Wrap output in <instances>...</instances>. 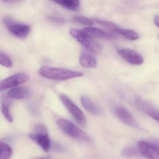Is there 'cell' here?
<instances>
[{
  "label": "cell",
  "mask_w": 159,
  "mask_h": 159,
  "mask_svg": "<svg viewBox=\"0 0 159 159\" xmlns=\"http://www.w3.org/2000/svg\"><path fill=\"white\" fill-rule=\"evenodd\" d=\"M39 74L45 78L56 80H68L84 75L80 72L48 66H42L39 70Z\"/></svg>",
  "instance_id": "cell-1"
},
{
  "label": "cell",
  "mask_w": 159,
  "mask_h": 159,
  "mask_svg": "<svg viewBox=\"0 0 159 159\" xmlns=\"http://www.w3.org/2000/svg\"><path fill=\"white\" fill-rule=\"evenodd\" d=\"M71 35L77 40L86 49L94 53H100L102 50V45L93 37L82 31V30L71 29L70 31Z\"/></svg>",
  "instance_id": "cell-2"
},
{
  "label": "cell",
  "mask_w": 159,
  "mask_h": 159,
  "mask_svg": "<svg viewBox=\"0 0 159 159\" xmlns=\"http://www.w3.org/2000/svg\"><path fill=\"white\" fill-rule=\"evenodd\" d=\"M57 124L62 131L68 136L80 142H90V138L87 133L69 120L59 119L57 121Z\"/></svg>",
  "instance_id": "cell-3"
},
{
  "label": "cell",
  "mask_w": 159,
  "mask_h": 159,
  "mask_svg": "<svg viewBox=\"0 0 159 159\" xmlns=\"http://www.w3.org/2000/svg\"><path fill=\"white\" fill-rule=\"evenodd\" d=\"M3 22L10 33L20 39H24L27 38L31 30L30 25L18 22L10 17H5L3 18Z\"/></svg>",
  "instance_id": "cell-4"
},
{
  "label": "cell",
  "mask_w": 159,
  "mask_h": 159,
  "mask_svg": "<svg viewBox=\"0 0 159 159\" xmlns=\"http://www.w3.org/2000/svg\"><path fill=\"white\" fill-rule=\"evenodd\" d=\"M60 99L77 123L82 127L85 126L86 118L85 115L79 107L69 97L64 94L61 95Z\"/></svg>",
  "instance_id": "cell-5"
},
{
  "label": "cell",
  "mask_w": 159,
  "mask_h": 159,
  "mask_svg": "<svg viewBox=\"0 0 159 159\" xmlns=\"http://www.w3.org/2000/svg\"><path fill=\"white\" fill-rule=\"evenodd\" d=\"M29 80V76L26 74H16L0 81V92L21 85Z\"/></svg>",
  "instance_id": "cell-6"
},
{
  "label": "cell",
  "mask_w": 159,
  "mask_h": 159,
  "mask_svg": "<svg viewBox=\"0 0 159 159\" xmlns=\"http://www.w3.org/2000/svg\"><path fill=\"white\" fill-rule=\"evenodd\" d=\"M138 149L141 155L147 159H159V147L158 146L146 141L138 143Z\"/></svg>",
  "instance_id": "cell-7"
},
{
  "label": "cell",
  "mask_w": 159,
  "mask_h": 159,
  "mask_svg": "<svg viewBox=\"0 0 159 159\" xmlns=\"http://www.w3.org/2000/svg\"><path fill=\"white\" fill-rule=\"evenodd\" d=\"M114 113L120 120L124 124L133 128H138V124L132 114L127 108L123 107H116Z\"/></svg>",
  "instance_id": "cell-8"
},
{
  "label": "cell",
  "mask_w": 159,
  "mask_h": 159,
  "mask_svg": "<svg viewBox=\"0 0 159 159\" xmlns=\"http://www.w3.org/2000/svg\"><path fill=\"white\" fill-rule=\"evenodd\" d=\"M118 53L122 59L130 64L139 65L143 63V57L135 50L129 48H120L118 49Z\"/></svg>",
  "instance_id": "cell-9"
},
{
  "label": "cell",
  "mask_w": 159,
  "mask_h": 159,
  "mask_svg": "<svg viewBox=\"0 0 159 159\" xmlns=\"http://www.w3.org/2000/svg\"><path fill=\"white\" fill-rule=\"evenodd\" d=\"M29 137L39 145L45 152H48L51 148V143L48 133H33L29 134Z\"/></svg>",
  "instance_id": "cell-10"
},
{
  "label": "cell",
  "mask_w": 159,
  "mask_h": 159,
  "mask_svg": "<svg viewBox=\"0 0 159 159\" xmlns=\"http://www.w3.org/2000/svg\"><path fill=\"white\" fill-rule=\"evenodd\" d=\"M137 106L147 115L159 123V110L151 105L141 99L136 101Z\"/></svg>",
  "instance_id": "cell-11"
},
{
  "label": "cell",
  "mask_w": 159,
  "mask_h": 159,
  "mask_svg": "<svg viewBox=\"0 0 159 159\" xmlns=\"http://www.w3.org/2000/svg\"><path fill=\"white\" fill-rule=\"evenodd\" d=\"M30 90L27 87L16 86L8 91L7 96L11 99L22 100L27 98L30 95Z\"/></svg>",
  "instance_id": "cell-12"
},
{
  "label": "cell",
  "mask_w": 159,
  "mask_h": 159,
  "mask_svg": "<svg viewBox=\"0 0 159 159\" xmlns=\"http://www.w3.org/2000/svg\"><path fill=\"white\" fill-rule=\"evenodd\" d=\"M80 100L83 107L89 113L95 116H99L101 114V109L89 97L82 95L80 96Z\"/></svg>",
  "instance_id": "cell-13"
},
{
  "label": "cell",
  "mask_w": 159,
  "mask_h": 159,
  "mask_svg": "<svg viewBox=\"0 0 159 159\" xmlns=\"http://www.w3.org/2000/svg\"><path fill=\"white\" fill-rule=\"evenodd\" d=\"M86 34L92 37L101 38V39H110L114 37L112 34H109L102 30L95 28H86L82 30Z\"/></svg>",
  "instance_id": "cell-14"
},
{
  "label": "cell",
  "mask_w": 159,
  "mask_h": 159,
  "mask_svg": "<svg viewBox=\"0 0 159 159\" xmlns=\"http://www.w3.org/2000/svg\"><path fill=\"white\" fill-rule=\"evenodd\" d=\"M80 62L81 66L87 68H94L97 66L96 59L90 54L82 52L80 57Z\"/></svg>",
  "instance_id": "cell-15"
},
{
  "label": "cell",
  "mask_w": 159,
  "mask_h": 159,
  "mask_svg": "<svg viewBox=\"0 0 159 159\" xmlns=\"http://www.w3.org/2000/svg\"><path fill=\"white\" fill-rule=\"evenodd\" d=\"M114 33L120 34L125 38L132 41L138 40L140 37L139 34L137 32L132 30H128V29H120V28H117L114 30Z\"/></svg>",
  "instance_id": "cell-16"
},
{
  "label": "cell",
  "mask_w": 159,
  "mask_h": 159,
  "mask_svg": "<svg viewBox=\"0 0 159 159\" xmlns=\"http://www.w3.org/2000/svg\"><path fill=\"white\" fill-rule=\"evenodd\" d=\"M12 154L11 147L6 143L0 141V159H10Z\"/></svg>",
  "instance_id": "cell-17"
},
{
  "label": "cell",
  "mask_w": 159,
  "mask_h": 159,
  "mask_svg": "<svg viewBox=\"0 0 159 159\" xmlns=\"http://www.w3.org/2000/svg\"><path fill=\"white\" fill-rule=\"evenodd\" d=\"M9 106L10 102L8 100H4L3 101L2 105V110L3 115L7 121L9 122H12L13 121V118L10 114Z\"/></svg>",
  "instance_id": "cell-18"
},
{
  "label": "cell",
  "mask_w": 159,
  "mask_h": 159,
  "mask_svg": "<svg viewBox=\"0 0 159 159\" xmlns=\"http://www.w3.org/2000/svg\"><path fill=\"white\" fill-rule=\"evenodd\" d=\"M121 154L124 157H138L141 155L138 148L134 147H129L124 148Z\"/></svg>",
  "instance_id": "cell-19"
},
{
  "label": "cell",
  "mask_w": 159,
  "mask_h": 159,
  "mask_svg": "<svg viewBox=\"0 0 159 159\" xmlns=\"http://www.w3.org/2000/svg\"><path fill=\"white\" fill-rule=\"evenodd\" d=\"M79 0H63L62 6L71 10H75L79 7Z\"/></svg>",
  "instance_id": "cell-20"
},
{
  "label": "cell",
  "mask_w": 159,
  "mask_h": 159,
  "mask_svg": "<svg viewBox=\"0 0 159 159\" xmlns=\"http://www.w3.org/2000/svg\"><path fill=\"white\" fill-rule=\"evenodd\" d=\"M0 64L7 68H10L13 65L12 60L10 57L1 51H0Z\"/></svg>",
  "instance_id": "cell-21"
},
{
  "label": "cell",
  "mask_w": 159,
  "mask_h": 159,
  "mask_svg": "<svg viewBox=\"0 0 159 159\" xmlns=\"http://www.w3.org/2000/svg\"><path fill=\"white\" fill-rule=\"evenodd\" d=\"M95 22L101 25L102 27L110 30L111 31L114 32V30L115 29L118 28L117 26L114 22L111 21H107V20H95Z\"/></svg>",
  "instance_id": "cell-22"
},
{
  "label": "cell",
  "mask_w": 159,
  "mask_h": 159,
  "mask_svg": "<svg viewBox=\"0 0 159 159\" xmlns=\"http://www.w3.org/2000/svg\"><path fill=\"white\" fill-rule=\"evenodd\" d=\"M73 20L75 21L83 24V25L91 26L93 23V21L91 19L82 16H75L73 17Z\"/></svg>",
  "instance_id": "cell-23"
},
{
  "label": "cell",
  "mask_w": 159,
  "mask_h": 159,
  "mask_svg": "<svg viewBox=\"0 0 159 159\" xmlns=\"http://www.w3.org/2000/svg\"><path fill=\"white\" fill-rule=\"evenodd\" d=\"M34 131L35 133H48L47 129L45 126L43 124L39 123L37 124L34 127Z\"/></svg>",
  "instance_id": "cell-24"
},
{
  "label": "cell",
  "mask_w": 159,
  "mask_h": 159,
  "mask_svg": "<svg viewBox=\"0 0 159 159\" xmlns=\"http://www.w3.org/2000/svg\"><path fill=\"white\" fill-rule=\"evenodd\" d=\"M55 152H63L65 151V148L62 146L57 143H54V144L51 143V148Z\"/></svg>",
  "instance_id": "cell-25"
},
{
  "label": "cell",
  "mask_w": 159,
  "mask_h": 159,
  "mask_svg": "<svg viewBox=\"0 0 159 159\" xmlns=\"http://www.w3.org/2000/svg\"><path fill=\"white\" fill-rule=\"evenodd\" d=\"M48 19L50 20V21H52V22L57 23H64L65 21V20L62 18L53 16H50L48 17Z\"/></svg>",
  "instance_id": "cell-26"
},
{
  "label": "cell",
  "mask_w": 159,
  "mask_h": 159,
  "mask_svg": "<svg viewBox=\"0 0 159 159\" xmlns=\"http://www.w3.org/2000/svg\"><path fill=\"white\" fill-rule=\"evenodd\" d=\"M2 1L9 3H17L21 2L22 0H2Z\"/></svg>",
  "instance_id": "cell-27"
},
{
  "label": "cell",
  "mask_w": 159,
  "mask_h": 159,
  "mask_svg": "<svg viewBox=\"0 0 159 159\" xmlns=\"http://www.w3.org/2000/svg\"><path fill=\"white\" fill-rule=\"evenodd\" d=\"M154 21H155V24L159 28V16H155V18H154Z\"/></svg>",
  "instance_id": "cell-28"
},
{
  "label": "cell",
  "mask_w": 159,
  "mask_h": 159,
  "mask_svg": "<svg viewBox=\"0 0 159 159\" xmlns=\"http://www.w3.org/2000/svg\"><path fill=\"white\" fill-rule=\"evenodd\" d=\"M51 1H53L56 3L60 5L61 6H62V3H63V0H51Z\"/></svg>",
  "instance_id": "cell-29"
},
{
  "label": "cell",
  "mask_w": 159,
  "mask_h": 159,
  "mask_svg": "<svg viewBox=\"0 0 159 159\" xmlns=\"http://www.w3.org/2000/svg\"><path fill=\"white\" fill-rule=\"evenodd\" d=\"M39 159H50L49 157H45L41 158Z\"/></svg>",
  "instance_id": "cell-30"
}]
</instances>
